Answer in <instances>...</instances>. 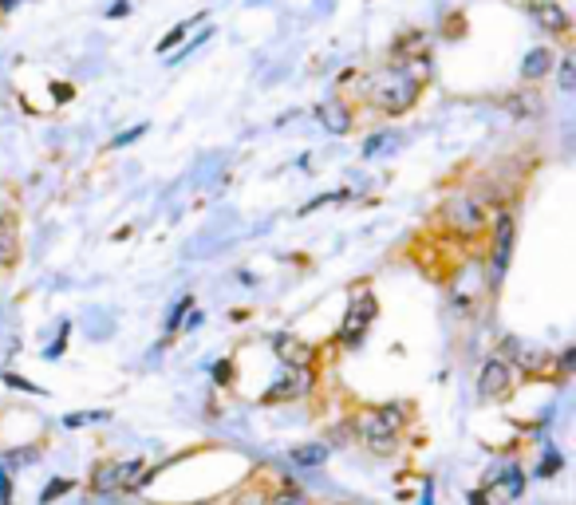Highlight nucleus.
<instances>
[{"label":"nucleus","mask_w":576,"mask_h":505,"mask_svg":"<svg viewBox=\"0 0 576 505\" xmlns=\"http://www.w3.org/2000/svg\"><path fill=\"white\" fill-rule=\"evenodd\" d=\"M372 99H375L379 111L403 115V111H411V107H415V99H419V79H415V75H411L407 68H391V71H383V75L375 79Z\"/></svg>","instance_id":"1"},{"label":"nucleus","mask_w":576,"mask_h":505,"mask_svg":"<svg viewBox=\"0 0 576 505\" xmlns=\"http://www.w3.org/2000/svg\"><path fill=\"white\" fill-rule=\"evenodd\" d=\"M399 426H403V407H399V403L379 407L375 415H367L360 423L367 450H375V454H391L395 443H399Z\"/></svg>","instance_id":"2"},{"label":"nucleus","mask_w":576,"mask_h":505,"mask_svg":"<svg viewBox=\"0 0 576 505\" xmlns=\"http://www.w3.org/2000/svg\"><path fill=\"white\" fill-rule=\"evenodd\" d=\"M308 387H312L308 363H285V368L277 371V379L269 383V391L260 395V403H288V399H300V395H308Z\"/></svg>","instance_id":"3"},{"label":"nucleus","mask_w":576,"mask_h":505,"mask_svg":"<svg viewBox=\"0 0 576 505\" xmlns=\"http://www.w3.org/2000/svg\"><path fill=\"white\" fill-rule=\"evenodd\" d=\"M138 474H143V458H123V462H103L91 478L95 493H118V490H135Z\"/></svg>","instance_id":"4"},{"label":"nucleus","mask_w":576,"mask_h":505,"mask_svg":"<svg viewBox=\"0 0 576 505\" xmlns=\"http://www.w3.org/2000/svg\"><path fill=\"white\" fill-rule=\"evenodd\" d=\"M379 313V304H375V296L372 293H360L347 304V313H344V324H340V343L344 348H355L364 336H367V328H372V320Z\"/></svg>","instance_id":"5"},{"label":"nucleus","mask_w":576,"mask_h":505,"mask_svg":"<svg viewBox=\"0 0 576 505\" xmlns=\"http://www.w3.org/2000/svg\"><path fill=\"white\" fill-rule=\"evenodd\" d=\"M509 387H514V368L505 360H486L482 379H477V395L482 399H502Z\"/></svg>","instance_id":"6"},{"label":"nucleus","mask_w":576,"mask_h":505,"mask_svg":"<svg viewBox=\"0 0 576 505\" xmlns=\"http://www.w3.org/2000/svg\"><path fill=\"white\" fill-rule=\"evenodd\" d=\"M442 213H447V221L458 233H474L477 225H482V210H477V201L466 198V193H454L447 206H442Z\"/></svg>","instance_id":"7"},{"label":"nucleus","mask_w":576,"mask_h":505,"mask_svg":"<svg viewBox=\"0 0 576 505\" xmlns=\"http://www.w3.org/2000/svg\"><path fill=\"white\" fill-rule=\"evenodd\" d=\"M509 253H514V218H509V213H497V225H494V281L505 276Z\"/></svg>","instance_id":"8"},{"label":"nucleus","mask_w":576,"mask_h":505,"mask_svg":"<svg viewBox=\"0 0 576 505\" xmlns=\"http://www.w3.org/2000/svg\"><path fill=\"white\" fill-rule=\"evenodd\" d=\"M316 115H320V123L328 126L332 135H347V126H352V111H347L340 99H324L316 107Z\"/></svg>","instance_id":"9"},{"label":"nucleus","mask_w":576,"mask_h":505,"mask_svg":"<svg viewBox=\"0 0 576 505\" xmlns=\"http://www.w3.org/2000/svg\"><path fill=\"white\" fill-rule=\"evenodd\" d=\"M529 13H534L537 24H545L549 32H564V28H569V16H564V8L557 5V0H534V5H529Z\"/></svg>","instance_id":"10"},{"label":"nucleus","mask_w":576,"mask_h":505,"mask_svg":"<svg viewBox=\"0 0 576 505\" xmlns=\"http://www.w3.org/2000/svg\"><path fill=\"white\" fill-rule=\"evenodd\" d=\"M273 343H277V356L285 360V363H308V348H304L297 336L280 332V336H273Z\"/></svg>","instance_id":"11"},{"label":"nucleus","mask_w":576,"mask_h":505,"mask_svg":"<svg viewBox=\"0 0 576 505\" xmlns=\"http://www.w3.org/2000/svg\"><path fill=\"white\" fill-rule=\"evenodd\" d=\"M549 68H552V51L549 48H534L525 56V63H521V75H525V79H541Z\"/></svg>","instance_id":"12"},{"label":"nucleus","mask_w":576,"mask_h":505,"mask_svg":"<svg viewBox=\"0 0 576 505\" xmlns=\"http://www.w3.org/2000/svg\"><path fill=\"white\" fill-rule=\"evenodd\" d=\"M494 486L505 493V498H521V490H525V474H521L517 466H505L494 474Z\"/></svg>","instance_id":"13"},{"label":"nucleus","mask_w":576,"mask_h":505,"mask_svg":"<svg viewBox=\"0 0 576 505\" xmlns=\"http://www.w3.org/2000/svg\"><path fill=\"white\" fill-rule=\"evenodd\" d=\"M36 458H40V446H20V450H13V454L0 458V470H5V474H16V470L32 466Z\"/></svg>","instance_id":"14"},{"label":"nucleus","mask_w":576,"mask_h":505,"mask_svg":"<svg viewBox=\"0 0 576 505\" xmlns=\"http://www.w3.org/2000/svg\"><path fill=\"white\" fill-rule=\"evenodd\" d=\"M324 462H328V446H324V443L292 450V466H324Z\"/></svg>","instance_id":"15"},{"label":"nucleus","mask_w":576,"mask_h":505,"mask_svg":"<svg viewBox=\"0 0 576 505\" xmlns=\"http://www.w3.org/2000/svg\"><path fill=\"white\" fill-rule=\"evenodd\" d=\"M194 24H198V20H186V24H178L174 32H166V36H162L158 44H155V51H158V56H166V51H170L174 44H182V40H186V32H190Z\"/></svg>","instance_id":"16"},{"label":"nucleus","mask_w":576,"mask_h":505,"mask_svg":"<svg viewBox=\"0 0 576 505\" xmlns=\"http://www.w3.org/2000/svg\"><path fill=\"white\" fill-rule=\"evenodd\" d=\"M391 146H399V135H387V131H379V135H372L364 143V158H375L379 150H391Z\"/></svg>","instance_id":"17"},{"label":"nucleus","mask_w":576,"mask_h":505,"mask_svg":"<svg viewBox=\"0 0 576 505\" xmlns=\"http://www.w3.org/2000/svg\"><path fill=\"white\" fill-rule=\"evenodd\" d=\"M265 505H308V498H304V493H300L297 486H285V490H277Z\"/></svg>","instance_id":"18"},{"label":"nucleus","mask_w":576,"mask_h":505,"mask_svg":"<svg viewBox=\"0 0 576 505\" xmlns=\"http://www.w3.org/2000/svg\"><path fill=\"white\" fill-rule=\"evenodd\" d=\"M186 313H190V296H178V304H174L170 316H166V332H178L182 320H186Z\"/></svg>","instance_id":"19"},{"label":"nucleus","mask_w":576,"mask_h":505,"mask_svg":"<svg viewBox=\"0 0 576 505\" xmlns=\"http://www.w3.org/2000/svg\"><path fill=\"white\" fill-rule=\"evenodd\" d=\"M63 493H71V482H68V478H56V482H48V490L40 493V505H52L56 498H63Z\"/></svg>","instance_id":"20"},{"label":"nucleus","mask_w":576,"mask_h":505,"mask_svg":"<svg viewBox=\"0 0 576 505\" xmlns=\"http://www.w3.org/2000/svg\"><path fill=\"white\" fill-rule=\"evenodd\" d=\"M347 198H352V193H347V190H335V193H320V198H312V201H308V206H304L300 213H312V210H320V206H332V201H347Z\"/></svg>","instance_id":"21"},{"label":"nucleus","mask_w":576,"mask_h":505,"mask_svg":"<svg viewBox=\"0 0 576 505\" xmlns=\"http://www.w3.org/2000/svg\"><path fill=\"white\" fill-rule=\"evenodd\" d=\"M572 88H576V60L561 56V91H572Z\"/></svg>","instance_id":"22"},{"label":"nucleus","mask_w":576,"mask_h":505,"mask_svg":"<svg viewBox=\"0 0 576 505\" xmlns=\"http://www.w3.org/2000/svg\"><path fill=\"white\" fill-rule=\"evenodd\" d=\"M87 423H107V411H87V415H68L63 418V426H87Z\"/></svg>","instance_id":"23"},{"label":"nucleus","mask_w":576,"mask_h":505,"mask_svg":"<svg viewBox=\"0 0 576 505\" xmlns=\"http://www.w3.org/2000/svg\"><path fill=\"white\" fill-rule=\"evenodd\" d=\"M68 332H71V324H60L56 343H52V348L43 351V356H48V360H60V356H63V348H68Z\"/></svg>","instance_id":"24"},{"label":"nucleus","mask_w":576,"mask_h":505,"mask_svg":"<svg viewBox=\"0 0 576 505\" xmlns=\"http://www.w3.org/2000/svg\"><path fill=\"white\" fill-rule=\"evenodd\" d=\"M557 470H561V454H557V450H549V454L541 458V466H537V478H552Z\"/></svg>","instance_id":"25"},{"label":"nucleus","mask_w":576,"mask_h":505,"mask_svg":"<svg viewBox=\"0 0 576 505\" xmlns=\"http://www.w3.org/2000/svg\"><path fill=\"white\" fill-rule=\"evenodd\" d=\"M230 379H233V368H230V360H217V363H213V383H222V387H225Z\"/></svg>","instance_id":"26"},{"label":"nucleus","mask_w":576,"mask_h":505,"mask_svg":"<svg viewBox=\"0 0 576 505\" xmlns=\"http://www.w3.org/2000/svg\"><path fill=\"white\" fill-rule=\"evenodd\" d=\"M5 383H8V387H20V391H32V395H36V391H40V387H36V383H28V379H24V375H16V371H5Z\"/></svg>","instance_id":"27"},{"label":"nucleus","mask_w":576,"mask_h":505,"mask_svg":"<svg viewBox=\"0 0 576 505\" xmlns=\"http://www.w3.org/2000/svg\"><path fill=\"white\" fill-rule=\"evenodd\" d=\"M210 36H213V32H202V36H198V40H194V44H186V48H182V51H178V56H174V63L190 60V56H194V51H198V44H205V40H210Z\"/></svg>","instance_id":"28"},{"label":"nucleus","mask_w":576,"mask_h":505,"mask_svg":"<svg viewBox=\"0 0 576 505\" xmlns=\"http://www.w3.org/2000/svg\"><path fill=\"white\" fill-rule=\"evenodd\" d=\"M0 505H13V478L0 470Z\"/></svg>","instance_id":"29"},{"label":"nucleus","mask_w":576,"mask_h":505,"mask_svg":"<svg viewBox=\"0 0 576 505\" xmlns=\"http://www.w3.org/2000/svg\"><path fill=\"white\" fill-rule=\"evenodd\" d=\"M146 135V126H135V131H123L115 138V146H127V143H135V138H143Z\"/></svg>","instance_id":"30"},{"label":"nucleus","mask_w":576,"mask_h":505,"mask_svg":"<svg viewBox=\"0 0 576 505\" xmlns=\"http://www.w3.org/2000/svg\"><path fill=\"white\" fill-rule=\"evenodd\" d=\"M52 91H56V99H60V103H68L71 95H75V91L68 88V83H52Z\"/></svg>","instance_id":"31"},{"label":"nucleus","mask_w":576,"mask_h":505,"mask_svg":"<svg viewBox=\"0 0 576 505\" xmlns=\"http://www.w3.org/2000/svg\"><path fill=\"white\" fill-rule=\"evenodd\" d=\"M127 13H130V0H115L111 13H107V16H127Z\"/></svg>","instance_id":"32"},{"label":"nucleus","mask_w":576,"mask_h":505,"mask_svg":"<svg viewBox=\"0 0 576 505\" xmlns=\"http://www.w3.org/2000/svg\"><path fill=\"white\" fill-rule=\"evenodd\" d=\"M186 328H202V313H186V320H182Z\"/></svg>","instance_id":"33"},{"label":"nucleus","mask_w":576,"mask_h":505,"mask_svg":"<svg viewBox=\"0 0 576 505\" xmlns=\"http://www.w3.org/2000/svg\"><path fill=\"white\" fill-rule=\"evenodd\" d=\"M16 5H24V0H0V13H13Z\"/></svg>","instance_id":"34"},{"label":"nucleus","mask_w":576,"mask_h":505,"mask_svg":"<svg viewBox=\"0 0 576 505\" xmlns=\"http://www.w3.org/2000/svg\"><path fill=\"white\" fill-rule=\"evenodd\" d=\"M470 505H490V501H486L482 493H470Z\"/></svg>","instance_id":"35"},{"label":"nucleus","mask_w":576,"mask_h":505,"mask_svg":"<svg viewBox=\"0 0 576 505\" xmlns=\"http://www.w3.org/2000/svg\"><path fill=\"white\" fill-rule=\"evenodd\" d=\"M0 257H5V241H0Z\"/></svg>","instance_id":"36"}]
</instances>
